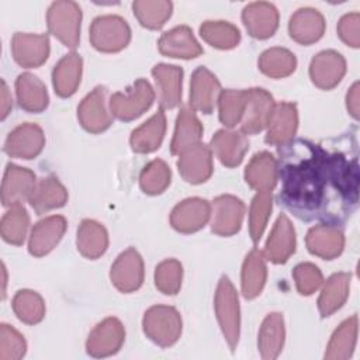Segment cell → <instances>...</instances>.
Here are the masks:
<instances>
[{
	"mask_svg": "<svg viewBox=\"0 0 360 360\" xmlns=\"http://www.w3.org/2000/svg\"><path fill=\"white\" fill-rule=\"evenodd\" d=\"M267 278V267H266V257L262 250L257 248L252 249L242 264V274H240V285L242 294L248 300L256 298Z\"/></svg>",
	"mask_w": 360,
	"mask_h": 360,
	"instance_id": "cell-35",
	"label": "cell"
},
{
	"mask_svg": "<svg viewBox=\"0 0 360 360\" xmlns=\"http://www.w3.org/2000/svg\"><path fill=\"white\" fill-rule=\"evenodd\" d=\"M89 38L94 49L114 53L122 51L129 44L131 28L120 15H100L93 20Z\"/></svg>",
	"mask_w": 360,
	"mask_h": 360,
	"instance_id": "cell-5",
	"label": "cell"
},
{
	"mask_svg": "<svg viewBox=\"0 0 360 360\" xmlns=\"http://www.w3.org/2000/svg\"><path fill=\"white\" fill-rule=\"evenodd\" d=\"M280 150L281 202L298 218H339L357 204V165L342 153L298 139Z\"/></svg>",
	"mask_w": 360,
	"mask_h": 360,
	"instance_id": "cell-1",
	"label": "cell"
},
{
	"mask_svg": "<svg viewBox=\"0 0 360 360\" xmlns=\"http://www.w3.org/2000/svg\"><path fill=\"white\" fill-rule=\"evenodd\" d=\"M155 285L166 295H176L183 280V266L176 259H166L155 269Z\"/></svg>",
	"mask_w": 360,
	"mask_h": 360,
	"instance_id": "cell-47",
	"label": "cell"
},
{
	"mask_svg": "<svg viewBox=\"0 0 360 360\" xmlns=\"http://www.w3.org/2000/svg\"><path fill=\"white\" fill-rule=\"evenodd\" d=\"M37 184V177L32 170L27 167L8 163L1 183V202L4 207H13L28 200L34 187Z\"/></svg>",
	"mask_w": 360,
	"mask_h": 360,
	"instance_id": "cell-20",
	"label": "cell"
},
{
	"mask_svg": "<svg viewBox=\"0 0 360 360\" xmlns=\"http://www.w3.org/2000/svg\"><path fill=\"white\" fill-rule=\"evenodd\" d=\"M257 65L263 75L273 79H283L295 70L297 58L285 48L273 46L260 53Z\"/></svg>",
	"mask_w": 360,
	"mask_h": 360,
	"instance_id": "cell-39",
	"label": "cell"
},
{
	"mask_svg": "<svg viewBox=\"0 0 360 360\" xmlns=\"http://www.w3.org/2000/svg\"><path fill=\"white\" fill-rule=\"evenodd\" d=\"M249 149V141L240 131L219 129L211 138V150L226 167H236L242 163Z\"/></svg>",
	"mask_w": 360,
	"mask_h": 360,
	"instance_id": "cell-27",
	"label": "cell"
},
{
	"mask_svg": "<svg viewBox=\"0 0 360 360\" xmlns=\"http://www.w3.org/2000/svg\"><path fill=\"white\" fill-rule=\"evenodd\" d=\"M66 228L68 222L62 215H49L39 219L31 229L28 252L35 257L48 255L60 242Z\"/></svg>",
	"mask_w": 360,
	"mask_h": 360,
	"instance_id": "cell-19",
	"label": "cell"
},
{
	"mask_svg": "<svg viewBox=\"0 0 360 360\" xmlns=\"http://www.w3.org/2000/svg\"><path fill=\"white\" fill-rule=\"evenodd\" d=\"M221 83L217 76L205 66H198L190 80L188 107L193 111L211 114L221 94Z\"/></svg>",
	"mask_w": 360,
	"mask_h": 360,
	"instance_id": "cell-10",
	"label": "cell"
},
{
	"mask_svg": "<svg viewBox=\"0 0 360 360\" xmlns=\"http://www.w3.org/2000/svg\"><path fill=\"white\" fill-rule=\"evenodd\" d=\"M49 32L65 46L76 48L80 41L82 8L76 1H53L46 13Z\"/></svg>",
	"mask_w": 360,
	"mask_h": 360,
	"instance_id": "cell-4",
	"label": "cell"
},
{
	"mask_svg": "<svg viewBox=\"0 0 360 360\" xmlns=\"http://www.w3.org/2000/svg\"><path fill=\"white\" fill-rule=\"evenodd\" d=\"M357 315H352L345 319L332 333L330 340L326 346L325 359L326 360H347L352 357L356 342H357Z\"/></svg>",
	"mask_w": 360,
	"mask_h": 360,
	"instance_id": "cell-38",
	"label": "cell"
},
{
	"mask_svg": "<svg viewBox=\"0 0 360 360\" xmlns=\"http://www.w3.org/2000/svg\"><path fill=\"white\" fill-rule=\"evenodd\" d=\"M325 28L326 22L323 15L312 7L298 8L288 21L290 37L301 45H311L319 41Z\"/></svg>",
	"mask_w": 360,
	"mask_h": 360,
	"instance_id": "cell-25",
	"label": "cell"
},
{
	"mask_svg": "<svg viewBox=\"0 0 360 360\" xmlns=\"http://www.w3.org/2000/svg\"><path fill=\"white\" fill-rule=\"evenodd\" d=\"M158 87V98L162 110H172L181 101L183 69L176 65L158 63L152 69Z\"/></svg>",
	"mask_w": 360,
	"mask_h": 360,
	"instance_id": "cell-26",
	"label": "cell"
},
{
	"mask_svg": "<svg viewBox=\"0 0 360 360\" xmlns=\"http://www.w3.org/2000/svg\"><path fill=\"white\" fill-rule=\"evenodd\" d=\"M11 307L15 316L27 325L39 323L45 316V302L42 297L32 290L17 291L13 297Z\"/></svg>",
	"mask_w": 360,
	"mask_h": 360,
	"instance_id": "cell-42",
	"label": "cell"
},
{
	"mask_svg": "<svg viewBox=\"0 0 360 360\" xmlns=\"http://www.w3.org/2000/svg\"><path fill=\"white\" fill-rule=\"evenodd\" d=\"M18 105L28 112H42L49 104L46 86L32 73H21L15 80Z\"/></svg>",
	"mask_w": 360,
	"mask_h": 360,
	"instance_id": "cell-32",
	"label": "cell"
},
{
	"mask_svg": "<svg viewBox=\"0 0 360 360\" xmlns=\"http://www.w3.org/2000/svg\"><path fill=\"white\" fill-rule=\"evenodd\" d=\"M307 249L311 255L321 259L332 260L343 252L345 235L332 224H318L309 228L305 238Z\"/></svg>",
	"mask_w": 360,
	"mask_h": 360,
	"instance_id": "cell-23",
	"label": "cell"
},
{
	"mask_svg": "<svg viewBox=\"0 0 360 360\" xmlns=\"http://www.w3.org/2000/svg\"><path fill=\"white\" fill-rule=\"evenodd\" d=\"M172 172L166 162L153 159L149 162L139 174V186L145 194L158 195L162 194L170 184Z\"/></svg>",
	"mask_w": 360,
	"mask_h": 360,
	"instance_id": "cell-45",
	"label": "cell"
},
{
	"mask_svg": "<svg viewBox=\"0 0 360 360\" xmlns=\"http://www.w3.org/2000/svg\"><path fill=\"white\" fill-rule=\"evenodd\" d=\"M246 101H248L246 90H235V89L222 90L218 98L219 121L228 128H233L238 124H240L246 110Z\"/></svg>",
	"mask_w": 360,
	"mask_h": 360,
	"instance_id": "cell-44",
	"label": "cell"
},
{
	"mask_svg": "<svg viewBox=\"0 0 360 360\" xmlns=\"http://www.w3.org/2000/svg\"><path fill=\"white\" fill-rule=\"evenodd\" d=\"M285 338V328L284 319L280 312H270L262 322L259 338H257V347L260 356L266 360H273L278 357L283 350Z\"/></svg>",
	"mask_w": 360,
	"mask_h": 360,
	"instance_id": "cell-36",
	"label": "cell"
},
{
	"mask_svg": "<svg viewBox=\"0 0 360 360\" xmlns=\"http://www.w3.org/2000/svg\"><path fill=\"white\" fill-rule=\"evenodd\" d=\"M83 70V59L79 53L65 55L52 70V84L59 97H70L76 93Z\"/></svg>",
	"mask_w": 360,
	"mask_h": 360,
	"instance_id": "cell-31",
	"label": "cell"
},
{
	"mask_svg": "<svg viewBox=\"0 0 360 360\" xmlns=\"http://www.w3.org/2000/svg\"><path fill=\"white\" fill-rule=\"evenodd\" d=\"M125 340V328L122 322L114 316H108L98 322L89 333L86 340V352L91 357H107L115 354Z\"/></svg>",
	"mask_w": 360,
	"mask_h": 360,
	"instance_id": "cell-9",
	"label": "cell"
},
{
	"mask_svg": "<svg viewBox=\"0 0 360 360\" xmlns=\"http://www.w3.org/2000/svg\"><path fill=\"white\" fill-rule=\"evenodd\" d=\"M246 207L231 194H222L211 202V231L219 236H232L239 232Z\"/></svg>",
	"mask_w": 360,
	"mask_h": 360,
	"instance_id": "cell-8",
	"label": "cell"
},
{
	"mask_svg": "<svg viewBox=\"0 0 360 360\" xmlns=\"http://www.w3.org/2000/svg\"><path fill=\"white\" fill-rule=\"evenodd\" d=\"M214 302L222 335L231 350H235L240 335V309L238 292L226 276H222L217 285Z\"/></svg>",
	"mask_w": 360,
	"mask_h": 360,
	"instance_id": "cell-2",
	"label": "cell"
},
{
	"mask_svg": "<svg viewBox=\"0 0 360 360\" xmlns=\"http://www.w3.org/2000/svg\"><path fill=\"white\" fill-rule=\"evenodd\" d=\"M49 37L46 34L15 32L11 39L14 60L22 68H38L49 56Z\"/></svg>",
	"mask_w": 360,
	"mask_h": 360,
	"instance_id": "cell-18",
	"label": "cell"
},
{
	"mask_svg": "<svg viewBox=\"0 0 360 360\" xmlns=\"http://www.w3.org/2000/svg\"><path fill=\"white\" fill-rule=\"evenodd\" d=\"M132 10L139 24L149 30H160L173 11L172 1L167 0H136Z\"/></svg>",
	"mask_w": 360,
	"mask_h": 360,
	"instance_id": "cell-41",
	"label": "cell"
},
{
	"mask_svg": "<svg viewBox=\"0 0 360 360\" xmlns=\"http://www.w3.org/2000/svg\"><path fill=\"white\" fill-rule=\"evenodd\" d=\"M45 146V135L39 125L24 122L15 127L4 142V152L17 159H34Z\"/></svg>",
	"mask_w": 360,
	"mask_h": 360,
	"instance_id": "cell-12",
	"label": "cell"
},
{
	"mask_svg": "<svg viewBox=\"0 0 360 360\" xmlns=\"http://www.w3.org/2000/svg\"><path fill=\"white\" fill-rule=\"evenodd\" d=\"M27 350L24 336L7 323L0 325V360H20Z\"/></svg>",
	"mask_w": 360,
	"mask_h": 360,
	"instance_id": "cell-48",
	"label": "cell"
},
{
	"mask_svg": "<svg viewBox=\"0 0 360 360\" xmlns=\"http://www.w3.org/2000/svg\"><path fill=\"white\" fill-rule=\"evenodd\" d=\"M339 38L352 48L360 46V14L357 11L345 14L338 22Z\"/></svg>",
	"mask_w": 360,
	"mask_h": 360,
	"instance_id": "cell-50",
	"label": "cell"
},
{
	"mask_svg": "<svg viewBox=\"0 0 360 360\" xmlns=\"http://www.w3.org/2000/svg\"><path fill=\"white\" fill-rule=\"evenodd\" d=\"M210 218L211 202L200 197H190L172 210L170 224L177 232L193 233L204 228Z\"/></svg>",
	"mask_w": 360,
	"mask_h": 360,
	"instance_id": "cell-14",
	"label": "cell"
},
{
	"mask_svg": "<svg viewBox=\"0 0 360 360\" xmlns=\"http://www.w3.org/2000/svg\"><path fill=\"white\" fill-rule=\"evenodd\" d=\"M110 278L114 287L129 294L141 288L145 278L143 259L135 248H128L118 255L110 270Z\"/></svg>",
	"mask_w": 360,
	"mask_h": 360,
	"instance_id": "cell-7",
	"label": "cell"
},
{
	"mask_svg": "<svg viewBox=\"0 0 360 360\" xmlns=\"http://www.w3.org/2000/svg\"><path fill=\"white\" fill-rule=\"evenodd\" d=\"M267 132L264 136L266 143L283 146L291 142L298 128V110L295 103L281 101L274 104L267 122Z\"/></svg>",
	"mask_w": 360,
	"mask_h": 360,
	"instance_id": "cell-13",
	"label": "cell"
},
{
	"mask_svg": "<svg viewBox=\"0 0 360 360\" xmlns=\"http://www.w3.org/2000/svg\"><path fill=\"white\" fill-rule=\"evenodd\" d=\"M159 52L169 58L194 59L202 53L200 42L187 25L174 27L162 34L158 41Z\"/></svg>",
	"mask_w": 360,
	"mask_h": 360,
	"instance_id": "cell-24",
	"label": "cell"
},
{
	"mask_svg": "<svg viewBox=\"0 0 360 360\" xmlns=\"http://www.w3.org/2000/svg\"><path fill=\"white\" fill-rule=\"evenodd\" d=\"M292 277L295 281L297 291L301 295L314 294L323 283L322 271L319 270L318 266H315L314 263H309V262L297 264L292 270Z\"/></svg>",
	"mask_w": 360,
	"mask_h": 360,
	"instance_id": "cell-49",
	"label": "cell"
},
{
	"mask_svg": "<svg viewBox=\"0 0 360 360\" xmlns=\"http://www.w3.org/2000/svg\"><path fill=\"white\" fill-rule=\"evenodd\" d=\"M295 229L285 214H281L273 225V229L264 245V257L276 264L285 263L295 252Z\"/></svg>",
	"mask_w": 360,
	"mask_h": 360,
	"instance_id": "cell-22",
	"label": "cell"
},
{
	"mask_svg": "<svg viewBox=\"0 0 360 360\" xmlns=\"http://www.w3.org/2000/svg\"><path fill=\"white\" fill-rule=\"evenodd\" d=\"M201 38L217 49H232L240 42L236 25L222 20H208L200 25Z\"/></svg>",
	"mask_w": 360,
	"mask_h": 360,
	"instance_id": "cell-40",
	"label": "cell"
},
{
	"mask_svg": "<svg viewBox=\"0 0 360 360\" xmlns=\"http://www.w3.org/2000/svg\"><path fill=\"white\" fill-rule=\"evenodd\" d=\"M28 226L30 215L21 204H17L10 207V210L3 215L0 222V233L7 243L20 246L25 240Z\"/></svg>",
	"mask_w": 360,
	"mask_h": 360,
	"instance_id": "cell-43",
	"label": "cell"
},
{
	"mask_svg": "<svg viewBox=\"0 0 360 360\" xmlns=\"http://www.w3.org/2000/svg\"><path fill=\"white\" fill-rule=\"evenodd\" d=\"M155 100V90L146 79H138L127 91L110 97V111L121 121H132L146 112Z\"/></svg>",
	"mask_w": 360,
	"mask_h": 360,
	"instance_id": "cell-6",
	"label": "cell"
},
{
	"mask_svg": "<svg viewBox=\"0 0 360 360\" xmlns=\"http://www.w3.org/2000/svg\"><path fill=\"white\" fill-rule=\"evenodd\" d=\"M177 167L180 176L190 184L207 181L214 170L212 150L205 143H195L179 155Z\"/></svg>",
	"mask_w": 360,
	"mask_h": 360,
	"instance_id": "cell-17",
	"label": "cell"
},
{
	"mask_svg": "<svg viewBox=\"0 0 360 360\" xmlns=\"http://www.w3.org/2000/svg\"><path fill=\"white\" fill-rule=\"evenodd\" d=\"M11 107H13L11 94L8 91V87H7L6 82L1 80V120H4L8 115Z\"/></svg>",
	"mask_w": 360,
	"mask_h": 360,
	"instance_id": "cell-52",
	"label": "cell"
},
{
	"mask_svg": "<svg viewBox=\"0 0 360 360\" xmlns=\"http://www.w3.org/2000/svg\"><path fill=\"white\" fill-rule=\"evenodd\" d=\"M350 273L339 271L323 283L318 298V309L323 318L330 316L345 305L350 291Z\"/></svg>",
	"mask_w": 360,
	"mask_h": 360,
	"instance_id": "cell-34",
	"label": "cell"
},
{
	"mask_svg": "<svg viewBox=\"0 0 360 360\" xmlns=\"http://www.w3.org/2000/svg\"><path fill=\"white\" fill-rule=\"evenodd\" d=\"M28 202L34 211L41 215L51 210L63 207L68 202V191L56 177H42L37 180Z\"/></svg>",
	"mask_w": 360,
	"mask_h": 360,
	"instance_id": "cell-29",
	"label": "cell"
},
{
	"mask_svg": "<svg viewBox=\"0 0 360 360\" xmlns=\"http://www.w3.org/2000/svg\"><path fill=\"white\" fill-rule=\"evenodd\" d=\"M77 118L80 125L91 134H100L110 128L112 120L107 110V89L94 87L79 104Z\"/></svg>",
	"mask_w": 360,
	"mask_h": 360,
	"instance_id": "cell-11",
	"label": "cell"
},
{
	"mask_svg": "<svg viewBox=\"0 0 360 360\" xmlns=\"http://www.w3.org/2000/svg\"><path fill=\"white\" fill-rule=\"evenodd\" d=\"M359 82H354L346 94V107L354 120L359 118Z\"/></svg>",
	"mask_w": 360,
	"mask_h": 360,
	"instance_id": "cell-51",
	"label": "cell"
},
{
	"mask_svg": "<svg viewBox=\"0 0 360 360\" xmlns=\"http://www.w3.org/2000/svg\"><path fill=\"white\" fill-rule=\"evenodd\" d=\"M273 208L271 191H257L249 208V233L253 243H257L263 236L269 217Z\"/></svg>",
	"mask_w": 360,
	"mask_h": 360,
	"instance_id": "cell-46",
	"label": "cell"
},
{
	"mask_svg": "<svg viewBox=\"0 0 360 360\" xmlns=\"http://www.w3.org/2000/svg\"><path fill=\"white\" fill-rule=\"evenodd\" d=\"M278 180L277 160L267 152L262 150L249 160L245 169V181L256 191H273Z\"/></svg>",
	"mask_w": 360,
	"mask_h": 360,
	"instance_id": "cell-28",
	"label": "cell"
},
{
	"mask_svg": "<svg viewBox=\"0 0 360 360\" xmlns=\"http://www.w3.org/2000/svg\"><path fill=\"white\" fill-rule=\"evenodd\" d=\"M242 21L250 37L267 39L278 28V11L274 4L267 1L249 3L242 10Z\"/></svg>",
	"mask_w": 360,
	"mask_h": 360,
	"instance_id": "cell-21",
	"label": "cell"
},
{
	"mask_svg": "<svg viewBox=\"0 0 360 360\" xmlns=\"http://www.w3.org/2000/svg\"><path fill=\"white\" fill-rule=\"evenodd\" d=\"M202 124L197 118L195 112L188 105H183L176 118L174 134L170 143L172 155H180L190 146L198 143L202 136Z\"/></svg>",
	"mask_w": 360,
	"mask_h": 360,
	"instance_id": "cell-33",
	"label": "cell"
},
{
	"mask_svg": "<svg viewBox=\"0 0 360 360\" xmlns=\"http://www.w3.org/2000/svg\"><path fill=\"white\" fill-rule=\"evenodd\" d=\"M346 73V60L345 58L333 51L326 49L318 52L309 63V77L312 83L322 89L330 90L336 87Z\"/></svg>",
	"mask_w": 360,
	"mask_h": 360,
	"instance_id": "cell-15",
	"label": "cell"
},
{
	"mask_svg": "<svg viewBox=\"0 0 360 360\" xmlns=\"http://www.w3.org/2000/svg\"><path fill=\"white\" fill-rule=\"evenodd\" d=\"M246 93L248 101L243 118L240 121V132L245 135H255L267 127L276 103L273 96L262 87L248 89Z\"/></svg>",
	"mask_w": 360,
	"mask_h": 360,
	"instance_id": "cell-16",
	"label": "cell"
},
{
	"mask_svg": "<svg viewBox=\"0 0 360 360\" xmlns=\"http://www.w3.org/2000/svg\"><path fill=\"white\" fill-rule=\"evenodd\" d=\"M143 333L160 347L173 346L181 335V316L174 307L153 305L143 314Z\"/></svg>",
	"mask_w": 360,
	"mask_h": 360,
	"instance_id": "cell-3",
	"label": "cell"
},
{
	"mask_svg": "<svg viewBox=\"0 0 360 360\" xmlns=\"http://www.w3.org/2000/svg\"><path fill=\"white\" fill-rule=\"evenodd\" d=\"M76 246L82 256L90 260L98 259L108 248L107 229L94 219H83L77 228Z\"/></svg>",
	"mask_w": 360,
	"mask_h": 360,
	"instance_id": "cell-37",
	"label": "cell"
},
{
	"mask_svg": "<svg viewBox=\"0 0 360 360\" xmlns=\"http://www.w3.org/2000/svg\"><path fill=\"white\" fill-rule=\"evenodd\" d=\"M166 132V115L160 108L142 125L131 132L129 143L136 153H150L159 149Z\"/></svg>",
	"mask_w": 360,
	"mask_h": 360,
	"instance_id": "cell-30",
	"label": "cell"
}]
</instances>
